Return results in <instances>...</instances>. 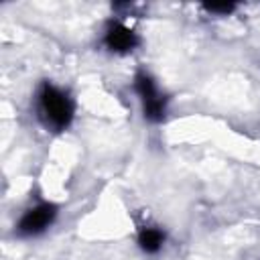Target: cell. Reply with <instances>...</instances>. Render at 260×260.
I'll return each instance as SVG.
<instances>
[{
    "label": "cell",
    "instance_id": "1",
    "mask_svg": "<svg viewBox=\"0 0 260 260\" xmlns=\"http://www.w3.org/2000/svg\"><path fill=\"white\" fill-rule=\"evenodd\" d=\"M39 116L47 128L65 130L73 120V102L63 89L45 83L39 91Z\"/></svg>",
    "mask_w": 260,
    "mask_h": 260
},
{
    "label": "cell",
    "instance_id": "4",
    "mask_svg": "<svg viewBox=\"0 0 260 260\" xmlns=\"http://www.w3.org/2000/svg\"><path fill=\"white\" fill-rule=\"evenodd\" d=\"M104 45L112 53H128L138 45V37L132 28L122 22H110L104 35Z\"/></svg>",
    "mask_w": 260,
    "mask_h": 260
},
{
    "label": "cell",
    "instance_id": "2",
    "mask_svg": "<svg viewBox=\"0 0 260 260\" xmlns=\"http://www.w3.org/2000/svg\"><path fill=\"white\" fill-rule=\"evenodd\" d=\"M134 89L140 98L144 118L148 122H160L167 114V98L158 91L154 79L148 73H136L134 77Z\"/></svg>",
    "mask_w": 260,
    "mask_h": 260
},
{
    "label": "cell",
    "instance_id": "5",
    "mask_svg": "<svg viewBox=\"0 0 260 260\" xmlns=\"http://www.w3.org/2000/svg\"><path fill=\"white\" fill-rule=\"evenodd\" d=\"M165 244V234L158 228H144L138 234V246L146 254H156Z\"/></svg>",
    "mask_w": 260,
    "mask_h": 260
},
{
    "label": "cell",
    "instance_id": "6",
    "mask_svg": "<svg viewBox=\"0 0 260 260\" xmlns=\"http://www.w3.org/2000/svg\"><path fill=\"white\" fill-rule=\"evenodd\" d=\"M205 8L209 12H215V14H230L236 8V4H228V2H223V4H205Z\"/></svg>",
    "mask_w": 260,
    "mask_h": 260
},
{
    "label": "cell",
    "instance_id": "3",
    "mask_svg": "<svg viewBox=\"0 0 260 260\" xmlns=\"http://www.w3.org/2000/svg\"><path fill=\"white\" fill-rule=\"evenodd\" d=\"M55 215H57V207L53 203H39L22 213L16 232L20 236H39L53 223Z\"/></svg>",
    "mask_w": 260,
    "mask_h": 260
}]
</instances>
